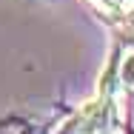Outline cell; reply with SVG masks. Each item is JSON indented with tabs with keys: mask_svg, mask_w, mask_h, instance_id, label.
Here are the masks:
<instances>
[{
	"mask_svg": "<svg viewBox=\"0 0 134 134\" xmlns=\"http://www.w3.org/2000/svg\"><path fill=\"white\" fill-rule=\"evenodd\" d=\"M94 9H100L106 17H120L123 12H126V3L129 0H88Z\"/></svg>",
	"mask_w": 134,
	"mask_h": 134,
	"instance_id": "obj_2",
	"label": "cell"
},
{
	"mask_svg": "<svg viewBox=\"0 0 134 134\" xmlns=\"http://www.w3.org/2000/svg\"><path fill=\"white\" fill-rule=\"evenodd\" d=\"M111 126H114V100L100 97L77 114V120L71 123V131L74 134H106Z\"/></svg>",
	"mask_w": 134,
	"mask_h": 134,
	"instance_id": "obj_1",
	"label": "cell"
},
{
	"mask_svg": "<svg viewBox=\"0 0 134 134\" xmlns=\"http://www.w3.org/2000/svg\"><path fill=\"white\" fill-rule=\"evenodd\" d=\"M120 83H123L126 91H131V94H134V52L126 54V60L120 63Z\"/></svg>",
	"mask_w": 134,
	"mask_h": 134,
	"instance_id": "obj_3",
	"label": "cell"
},
{
	"mask_svg": "<svg viewBox=\"0 0 134 134\" xmlns=\"http://www.w3.org/2000/svg\"><path fill=\"white\" fill-rule=\"evenodd\" d=\"M120 17H123V29L134 34V9H129V12H123Z\"/></svg>",
	"mask_w": 134,
	"mask_h": 134,
	"instance_id": "obj_4",
	"label": "cell"
}]
</instances>
